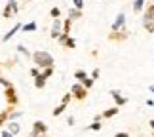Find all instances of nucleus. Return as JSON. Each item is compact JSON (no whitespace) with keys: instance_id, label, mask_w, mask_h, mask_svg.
Wrapping results in <instances>:
<instances>
[{"instance_id":"a211bd4d","label":"nucleus","mask_w":154,"mask_h":137,"mask_svg":"<svg viewBox=\"0 0 154 137\" xmlns=\"http://www.w3.org/2000/svg\"><path fill=\"white\" fill-rule=\"evenodd\" d=\"M10 111H14V107H8L6 111L0 112V126H4V124L8 122V114H10Z\"/></svg>"},{"instance_id":"f704fd0d","label":"nucleus","mask_w":154,"mask_h":137,"mask_svg":"<svg viewBox=\"0 0 154 137\" xmlns=\"http://www.w3.org/2000/svg\"><path fill=\"white\" fill-rule=\"evenodd\" d=\"M67 124H69V126H74V124H76L74 116H69V118H67Z\"/></svg>"},{"instance_id":"6ab92c4d","label":"nucleus","mask_w":154,"mask_h":137,"mask_svg":"<svg viewBox=\"0 0 154 137\" xmlns=\"http://www.w3.org/2000/svg\"><path fill=\"white\" fill-rule=\"evenodd\" d=\"M34 86L38 88V90H42V88L46 86V78L42 74H38V76H34Z\"/></svg>"},{"instance_id":"ddd939ff","label":"nucleus","mask_w":154,"mask_h":137,"mask_svg":"<svg viewBox=\"0 0 154 137\" xmlns=\"http://www.w3.org/2000/svg\"><path fill=\"white\" fill-rule=\"evenodd\" d=\"M17 31H21V23H15V25H14V27H11V29H10V31H8V33H6V34H4V38H2V42H8V40H10V38H14V34H15Z\"/></svg>"},{"instance_id":"f257e3e1","label":"nucleus","mask_w":154,"mask_h":137,"mask_svg":"<svg viewBox=\"0 0 154 137\" xmlns=\"http://www.w3.org/2000/svg\"><path fill=\"white\" fill-rule=\"evenodd\" d=\"M31 59L34 61V65H36L38 69H44V67H50V65H53V55L50 51H44V50H38V51H34L31 53Z\"/></svg>"},{"instance_id":"cd10ccee","label":"nucleus","mask_w":154,"mask_h":137,"mask_svg":"<svg viewBox=\"0 0 154 137\" xmlns=\"http://www.w3.org/2000/svg\"><path fill=\"white\" fill-rule=\"evenodd\" d=\"M70 99H72V93H65V95H63V99H61V103H63V105H69V103H70Z\"/></svg>"},{"instance_id":"0eeeda50","label":"nucleus","mask_w":154,"mask_h":137,"mask_svg":"<svg viewBox=\"0 0 154 137\" xmlns=\"http://www.w3.org/2000/svg\"><path fill=\"white\" fill-rule=\"evenodd\" d=\"M124 27H126V14H124V11H120V14L116 15L114 23L110 25V31H120V29H124Z\"/></svg>"},{"instance_id":"a878e982","label":"nucleus","mask_w":154,"mask_h":137,"mask_svg":"<svg viewBox=\"0 0 154 137\" xmlns=\"http://www.w3.org/2000/svg\"><path fill=\"white\" fill-rule=\"evenodd\" d=\"M69 36H70V34H65V33H61V34H59V38H57V42L61 44V46H65V44H67V40H69Z\"/></svg>"},{"instance_id":"1a4fd4ad","label":"nucleus","mask_w":154,"mask_h":137,"mask_svg":"<svg viewBox=\"0 0 154 137\" xmlns=\"http://www.w3.org/2000/svg\"><path fill=\"white\" fill-rule=\"evenodd\" d=\"M110 95H112V99H114L116 107H124V105L128 103V97H124V95L118 92V90H110Z\"/></svg>"},{"instance_id":"dca6fc26","label":"nucleus","mask_w":154,"mask_h":137,"mask_svg":"<svg viewBox=\"0 0 154 137\" xmlns=\"http://www.w3.org/2000/svg\"><path fill=\"white\" fill-rule=\"evenodd\" d=\"M80 17H82V10H78V8L69 10V19L70 21H76V19H80Z\"/></svg>"},{"instance_id":"c85d7f7f","label":"nucleus","mask_w":154,"mask_h":137,"mask_svg":"<svg viewBox=\"0 0 154 137\" xmlns=\"http://www.w3.org/2000/svg\"><path fill=\"white\" fill-rule=\"evenodd\" d=\"M50 15L53 17V19H55V17L61 15V10H59V8H51V10H50Z\"/></svg>"},{"instance_id":"7c9ffc66","label":"nucleus","mask_w":154,"mask_h":137,"mask_svg":"<svg viewBox=\"0 0 154 137\" xmlns=\"http://www.w3.org/2000/svg\"><path fill=\"white\" fill-rule=\"evenodd\" d=\"M72 4H74V8L84 10V0H72Z\"/></svg>"},{"instance_id":"4468645a","label":"nucleus","mask_w":154,"mask_h":137,"mask_svg":"<svg viewBox=\"0 0 154 137\" xmlns=\"http://www.w3.org/2000/svg\"><path fill=\"white\" fill-rule=\"evenodd\" d=\"M38 29V23L36 21H29L27 25H21V31L23 33H34Z\"/></svg>"},{"instance_id":"a19ab883","label":"nucleus","mask_w":154,"mask_h":137,"mask_svg":"<svg viewBox=\"0 0 154 137\" xmlns=\"http://www.w3.org/2000/svg\"><path fill=\"white\" fill-rule=\"evenodd\" d=\"M25 2H31V0H25Z\"/></svg>"},{"instance_id":"393cba45","label":"nucleus","mask_w":154,"mask_h":137,"mask_svg":"<svg viewBox=\"0 0 154 137\" xmlns=\"http://www.w3.org/2000/svg\"><path fill=\"white\" fill-rule=\"evenodd\" d=\"M143 27H145V31H146V33L154 34V21H146V23H143Z\"/></svg>"},{"instance_id":"4be33fe9","label":"nucleus","mask_w":154,"mask_h":137,"mask_svg":"<svg viewBox=\"0 0 154 137\" xmlns=\"http://www.w3.org/2000/svg\"><path fill=\"white\" fill-rule=\"evenodd\" d=\"M70 27H72V21H70L69 17H67V19L63 21V29H61V33H65V34H70Z\"/></svg>"},{"instance_id":"bb28decb","label":"nucleus","mask_w":154,"mask_h":137,"mask_svg":"<svg viewBox=\"0 0 154 137\" xmlns=\"http://www.w3.org/2000/svg\"><path fill=\"white\" fill-rule=\"evenodd\" d=\"M86 129H93V132H99L101 129V122H93V124H90Z\"/></svg>"},{"instance_id":"72a5a7b5","label":"nucleus","mask_w":154,"mask_h":137,"mask_svg":"<svg viewBox=\"0 0 154 137\" xmlns=\"http://www.w3.org/2000/svg\"><path fill=\"white\" fill-rule=\"evenodd\" d=\"M38 74H40V69L36 67V65H34V67L31 69V76H32V78H34V76H38Z\"/></svg>"},{"instance_id":"2eb2a0df","label":"nucleus","mask_w":154,"mask_h":137,"mask_svg":"<svg viewBox=\"0 0 154 137\" xmlns=\"http://www.w3.org/2000/svg\"><path fill=\"white\" fill-rule=\"evenodd\" d=\"M145 4H146V0H133V11L135 14H141V11L145 10Z\"/></svg>"},{"instance_id":"5701e85b","label":"nucleus","mask_w":154,"mask_h":137,"mask_svg":"<svg viewBox=\"0 0 154 137\" xmlns=\"http://www.w3.org/2000/svg\"><path fill=\"white\" fill-rule=\"evenodd\" d=\"M86 76H88V73H86V70H82V69H78V70H74V78L78 80V82H82V80L86 78Z\"/></svg>"},{"instance_id":"c756f323","label":"nucleus","mask_w":154,"mask_h":137,"mask_svg":"<svg viewBox=\"0 0 154 137\" xmlns=\"http://www.w3.org/2000/svg\"><path fill=\"white\" fill-rule=\"evenodd\" d=\"M88 76H91L93 80H97L99 76H101V70H99V69H93V70H91V74H88Z\"/></svg>"},{"instance_id":"aec40b11","label":"nucleus","mask_w":154,"mask_h":137,"mask_svg":"<svg viewBox=\"0 0 154 137\" xmlns=\"http://www.w3.org/2000/svg\"><path fill=\"white\" fill-rule=\"evenodd\" d=\"M80 84H82V86H84V88H86V90H91V88H93V84H95V80H93V78H91V76H86V78H84V80H82V82H80Z\"/></svg>"},{"instance_id":"412c9836","label":"nucleus","mask_w":154,"mask_h":137,"mask_svg":"<svg viewBox=\"0 0 154 137\" xmlns=\"http://www.w3.org/2000/svg\"><path fill=\"white\" fill-rule=\"evenodd\" d=\"M15 50L19 51L21 55H25V59H31V51H29V50H27V48L23 46V44H17V48H15Z\"/></svg>"},{"instance_id":"7ed1b4c3","label":"nucleus","mask_w":154,"mask_h":137,"mask_svg":"<svg viewBox=\"0 0 154 137\" xmlns=\"http://www.w3.org/2000/svg\"><path fill=\"white\" fill-rule=\"evenodd\" d=\"M70 93H72V97H74L76 101H84V99L88 97V90L80 84V82H76V84L70 86Z\"/></svg>"},{"instance_id":"f03ea898","label":"nucleus","mask_w":154,"mask_h":137,"mask_svg":"<svg viewBox=\"0 0 154 137\" xmlns=\"http://www.w3.org/2000/svg\"><path fill=\"white\" fill-rule=\"evenodd\" d=\"M4 99H6V103H8V107H14V109H15V105L19 103V95H17L14 86L4 88Z\"/></svg>"},{"instance_id":"f3484780","label":"nucleus","mask_w":154,"mask_h":137,"mask_svg":"<svg viewBox=\"0 0 154 137\" xmlns=\"http://www.w3.org/2000/svg\"><path fill=\"white\" fill-rule=\"evenodd\" d=\"M53 73H55V69H53V65H50V67H44V69H42V73H40V74H42L44 78L48 80V78H51V76H53Z\"/></svg>"},{"instance_id":"423d86ee","label":"nucleus","mask_w":154,"mask_h":137,"mask_svg":"<svg viewBox=\"0 0 154 137\" xmlns=\"http://www.w3.org/2000/svg\"><path fill=\"white\" fill-rule=\"evenodd\" d=\"M48 132V126H46V122L42 120H36L32 124V132H31V137H40V135H46Z\"/></svg>"},{"instance_id":"39448f33","label":"nucleus","mask_w":154,"mask_h":137,"mask_svg":"<svg viewBox=\"0 0 154 137\" xmlns=\"http://www.w3.org/2000/svg\"><path fill=\"white\" fill-rule=\"evenodd\" d=\"M128 36H129V31L124 27L120 31H110L109 40H112V42H124V40H128Z\"/></svg>"},{"instance_id":"9d476101","label":"nucleus","mask_w":154,"mask_h":137,"mask_svg":"<svg viewBox=\"0 0 154 137\" xmlns=\"http://www.w3.org/2000/svg\"><path fill=\"white\" fill-rule=\"evenodd\" d=\"M6 129H8L14 137L21 133V126H19V122H15V120H8V128H6Z\"/></svg>"},{"instance_id":"4c0bfd02","label":"nucleus","mask_w":154,"mask_h":137,"mask_svg":"<svg viewBox=\"0 0 154 137\" xmlns=\"http://www.w3.org/2000/svg\"><path fill=\"white\" fill-rule=\"evenodd\" d=\"M146 105H149V107H154V99H146Z\"/></svg>"},{"instance_id":"58836bf2","label":"nucleus","mask_w":154,"mask_h":137,"mask_svg":"<svg viewBox=\"0 0 154 137\" xmlns=\"http://www.w3.org/2000/svg\"><path fill=\"white\" fill-rule=\"evenodd\" d=\"M149 126H150V129H154V118H152V120L149 122Z\"/></svg>"},{"instance_id":"473e14b6","label":"nucleus","mask_w":154,"mask_h":137,"mask_svg":"<svg viewBox=\"0 0 154 137\" xmlns=\"http://www.w3.org/2000/svg\"><path fill=\"white\" fill-rule=\"evenodd\" d=\"M0 86H4V88H8V86H14L11 84L10 80H6V78H2V76H0Z\"/></svg>"},{"instance_id":"b1692460","label":"nucleus","mask_w":154,"mask_h":137,"mask_svg":"<svg viewBox=\"0 0 154 137\" xmlns=\"http://www.w3.org/2000/svg\"><path fill=\"white\" fill-rule=\"evenodd\" d=\"M67 111V105H59V107H55V109H53V116H59V114H63V112Z\"/></svg>"},{"instance_id":"6e6552de","label":"nucleus","mask_w":154,"mask_h":137,"mask_svg":"<svg viewBox=\"0 0 154 137\" xmlns=\"http://www.w3.org/2000/svg\"><path fill=\"white\" fill-rule=\"evenodd\" d=\"M61 29H63V21H59V17H55V21H53V25H51V31H50V36L53 40H57L59 34H61Z\"/></svg>"},{"instance_id":"79ce46f5","label":"nucleus","mask_w":154,"mask_h":137,"mask_svg":"<svg viewBox=\"0 0 154 137\" xmlns=\"http://www.w3.org/2000/svg\"><path fill=\"white\" fill-rule=\"evenodd\" d=\"M141 137H143V135H141Z\"/></svg>"},{"instance_id":"ea45409f","label":"nucleus","mask_w":154,"mask_h":137,"mask_svg":"<svg viewBox=\"0 0 154 137\" xmlns=\"http://www.w3.org/2000/svg\"><path fill=\"white\" fill-rule=\"evenodd\" d=\"M149 90H150V92L154 93V84H152V86H149Z\"/></svg>"},{"instance_id":"2f4dec72","label":"nucleus","mask_w":154,"mask_h":137,"mask_svg":"<svg viewBox=\"0 0 154 137\" xmlns=\"http://www.w3.org/2000/svg\"><path fill=\"white\" fill-rule=\"evenodd\" d=\"M67 48H70V50H72V48H76V42H74V38H70L69 36V40H67V44H65Z\"/></svg>"},{"instance_id":"20e7f679","label":"nucleus","mask_w":154,"mask_h":137,"mask_svg":"<svg viewBox=\"0 0 154 137\" xmlns=\"http://www.w3.org/2000/svg\"><path fill=\"white\" fill-rule=\"evenodd\" d=\"M17 11H19V4H17V0H8L4 6V10H2V15H4V19H10L11 15H15Z\"/></svg>"},{"instance_id":"f8f14e48","label":"nucleus","mask_w":154,"mask_h":137,"mask_svg":"<svg viewBox=\"0 0 154 137\" xmlns=\"http://www.w3.org/2000/svg\"><path fill=\"white\" fill-rule=\"evenodd\" d=\"M146 21H154V2H150L146 6V11L143 15V23H146Z\"/></svg>"},{"instance_id":"e433bc0d","label":"nucleus","mask_w":154,"mask_h":137,"mask_svg":"<svg viewBox=\"0 0 154 137\" xmlns=\"http://www.w3.org/2000/svg\"><path fill=\"white\" fill-rule=\"evenodd\" d=\"M0 137H14V135H11L8 129H4V132H0Z\"/></svg>"},{"instance_id":"c9c22d12","label":"nucleus","mask_w":154,"mask_h":137,"mask_svg":"<svg viewBox=\"0 0 154 137\" xmlns=\"http://www.w3.org/2000/svg\"><path fill=\"white\" fill-rule=\"evenodd\" d=\"M114 137H129V133L128 132H118V133H114Z\"/></svg>"},{"instance_id":"9b49d317","label":"nucleus","mask_w":154,"mask_h":137,"mask_svg":"<svg viewBox=\"0 0 154 137\" xmlns=\"http://www.w3.org/2000/svg\"><path fill=\"white\" fill-rule=\"evenodd\" d=\"M118 112H120V107H110V109H106V111H103V114H101V118H114V116H118Z\"/></svg>"}]
</instances>
